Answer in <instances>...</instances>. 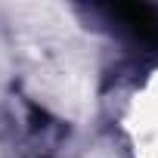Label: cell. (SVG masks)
<instances>
[{
	"label": "cell",
	"instance_id": "obj_1",
	"mask_svg": "<svg viewBox=\"0 0 158 158\" xmlns=\"http://www.w3.org/2000/svg\"><path fill=\"white\" fill-rule=\"evenodd\" d=\"M115 16L124 19V25L149 47H158V10L146 6V3H127V6H115Z\"/></svg>",
	"mask_w": 158,
	"mask_h": 158
}]
</instances>
